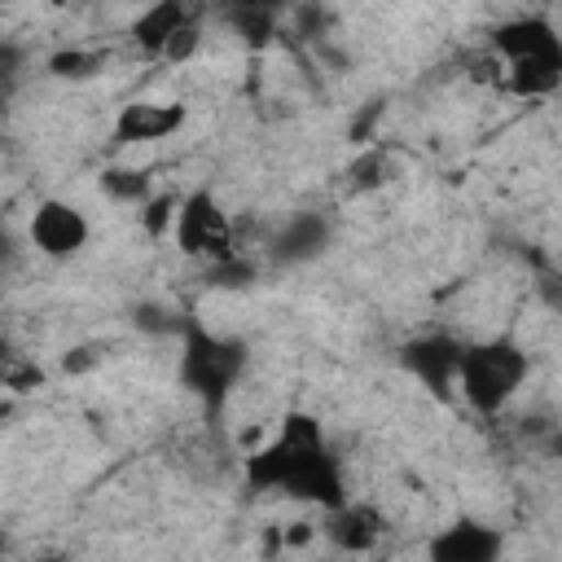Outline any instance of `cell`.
Returning <instances> with one entry per match:
<instances>
[{"label":"cell","instance_id":"15","mask_svg":"<svg viewBox=\"0 0 562 562\" xmlns=\"http://www.w3.org/2000/svg\"><path fill=\"white\" fill-rule=\"evenodd\" d=\"M228 26L250 48H259V44H268L277 35V9H268V4H237V9H228Z\"/></svg>","mask_w":562,"mask_h":562},{"label":"cell","instance_id":"21","mask_svg":"<svg viewBox=\"0 0 562 562\" xmlns=\"http://www.w3.org/2000/svg\"><path fill=\"white\" fill-rule=\"evenodd\" d=\"M97 360H101V351H97V347H75V351H66V356H61V373H88Z\"/></svg>","mask_w":562,"mask_h":562},{"label":"cell","instance_id":"11","mask_svg":"<svg viewBox=\"0 0 562 562\" xmlns=\"http://www.w3.org/2000/svg\"><path fill=\"white\" fill-rule=\"evenodd\" d=\"M325 536H329L334 549H342V553H351V558H364V553L382 540V514H378L373 505L347 496L338 509H329Z\"/></svg>","mask_w":562,"mask_h":562},{"label":"cell","instance_id":"20","mask_svg":"<svg viewBox=\"0 0 562 562\" xmlns=\"http://www.w3.org/2000/svg\"><path fill=\"white\" fill-rule=\"evenodd\" d=\"M198 44H202V31H198V22L189 18L171 40H167V48H162V61H189L193 53H198Z\"/></svg>","mask_w":562,"mask_h":562},{"label":"cell","instance_id":"2","mask_svg":"<svg viewBox=\"0 0 562 562\" xmlns=\"http://www.w3.org/2000/svg\"><path fill=\"white\" fill-rule=\"evenodd\" d=\"M527 373H531L527 347L518 338H509V334H496V338H483V342L461 347L457 391H461V400L479 417H496L518 395V386L527 382Z\"/></svg>","mask_w":562,"mask_h":562},{"label":"cell","instance_id":"7","mask_svg":"<svg viewBox=\"0 0 562 562\" xmlns=\"http://www.w3.org/2000/svg\"><path fill=\"white\" fill-rule=\"evenodd\" d=\"M505 536L483 518H452L426 540V562H501Z\"/></svg>","mask_w":562,"mask_h":562},{"label":"cell","instance_id":"6","mask_svg":"<svg viewBox=\"0 0 562 562\" xmlns=\"http://www.w3.org/2000/svg\"><path fill=\"white\" fill-rule=\"evenodd\" d=\"M461 347H465V342H457L452 334L430 329V334H417V338H408V342L400 347V364H404V373H408V378H417L430 395L448 400V395H452V386H457Z\"/></svg>","mask_w":562,"mask_h":562},{"label":"cell","instance_id":"14","mask_svg":"<svg viewBox=\"0 0 562 562\" xmlns=\"http://www.w3.org/2000/svg\"><path fill=\"white\" fill-rule=\"evenodd\" d=\"M97 184H101V193H105L110 202L145 206V202L154 198V189H149V171H140V167H105Z\"/></svg>","mask_w":562,"mask_h":562},{"label":"cell","instance_id":"18","mask_svg":"<svg viewBox=\"0 0 562 562\" xmlns=\"http://www.w3.org/2000/svg\"><path fill=\"white\" fill-rule=\"evenodd\" d=\"M132 321H136L140 334H154V338H171V334H180V325H184V316H180L176 307L154 303V299H149V303H136Z\"/></svg>","mask_w":562,"mask_h":562},{"label":"cell","instance_id":"3","mask_svg":"<svg viewBox=\"0 0 562 562\" xmlns=\"http://www.w3.org/2000/svg\"><path fill=\"white\" fill-rule=\"evenodd\" d=\"M176 338H180V382H184V391H193L206 408H220L233 395L237 378L246 373V360H250L246 342L233 338V334L206 329L198 316H184Z\"/></svg>","mask_w":562,"mask_h":562},{"label":"cell","instance_id":"25","mask_svg":"<svg viewBox=\"0 0 562 562\" xmlns=\"http://www.w3.org/2000/svg\"><path fill=\"white\" fill-rule=\"evenodd\" d=\"M40 562H61V558H40Z\"/></svg>","mask_w":562,"mask_h":562},{"label":"cell","instance_id":"19","mask_svg":"<svg viewBox=\"0 0 562 562\" xmlns=\"http://www.w3.org/2000/svg\"><path fill=\"white\" fill-rule=\"evenodd\" d=\"M176 206H180L176 193H154V198L140 206V228H145L149 237H167L171 224H176Z\"/></svg>","mask_w":562,"mask_h":562},{"label":"cell","instance_id":"17","mask_svg":"<svg viewBox=\"0 0 562 562\" xmlns=\"http://www.w3.org/2000/svg\"><path fill=\"white\" fill-rule=\"evenodd\" d=\"M101 70V53L97 48H57L48 57V75L57 79H88Z\"/></svg>","mask_w":562,"mask_h":562},{"label":"cell","instance_id":"16","mask_svg":"<svg viewBox=\"0 0 562 562\" xmlns=\"http://www.w3.org/2000/svg\"><path fill=\"white\" fill-rule=\"evenodd\" d=\"M255 277H259V268L237 250L233 259H220V263H206V285L211 290H246V285H255Z\"/></svg>","mask_w":562,"mask_h":562},{"label":"cell","instance_id":"24","mask_svg":"<svg viewBox=\"0 0 562 562\" xmlns=\"http://www.w3.org/2000/svg\"><path fill=\"white\" fill-rule=\"evenodd\" d=\"M0 272H4V237H0Z\"/></svg>","mask_w":562,"mask_h":562},{"label":"cell","instance_id":"10","mask_svg":"<svg viewBox=\"0 0 562 562\" xmlns=\"http://www.w3.org/2000/svg\"><path fill=\"white\" fill-rule=\"evenodd\" d=\"M329 241H334V224L321 215V211H299V215H290L281 228H277V237H272V259L277 263H312L316 255H325L329 250Z\"/></svg>","mask_w":562,"mask_h":562},{"label":"cell","instance_id":"9","mask_svg":"<svg viewBox=\"0 0 562 562\" xmlns=\"http://www.w3.org/2000/svg\"><path fill=\"white\" fill-rule=\"evenodd\" d=\"M492 53H501L505 61H531V57L562 61V40L544 18L522 13V18H509L492 31Z\"/></svg>","mask_w":562,"mask_h":562},{"label":"cell","instance_id":"26","mask_svg":"<svg viewBox=\"0 0 562 562\" xmlns=\"http://www.w3.org/2000/svg\"><path fill=\"white\" fill-rule=\"evenodd\" d=\"M364 562H382V558H364Z\"/></svg>","mask_w":562,"mask_h":562},{"label":"cell","instance_id":"12","mask_svg":"<svg viewBox=\"0 0 562 562\" xmlns=\"http://www.w3.org/2000/svg\"><path fill=\"white\" fill-rule=\"evenodd\" d=\"M184 22H189V9H184L180 0H162V4H149V9L132 22V40H136V48H140V53L162 57L167 40H171Z\"/></svg>","mask_w":562,"mask_h":562},{"label":"cell","instance_id":"4","mask_svg":"<svg viewBox=\"0 0 562 562\" xmlns=\"http://www.w3.org/2000/svg\"><path fill=\"white\" fill-rule=\"evenodd\" d=\"M171 237H176V250L184 259H198V263H220V259H233L237 255V246H233V220H228V211L220 206V198L211 189L180 193Z\"/></svg>","mask_w":562,"mask_h":562},{"label":"cell","instance_id":"23","mask_svg":"<svg viewBox=\"0 0 562 562\" xmlns=\"http://www.w3.org/2000/svg\"><path fill=\"white\" fill-rule=\"evenodd\" d=\"M18 61H22V53H18L9 40H0V79H9V75L18 70Z\"/></svg>","mask_w":562,"mask_h":562},{"label":"cell","instance_id":"8","mask_svg":"<svg viewBox=\"0 0 562 562\" xmlns=\"http://www.w3.org/2000/svg\"><path fill=\"white\" fill-rule=\"evenodd\" d=\"M189 110L180 101H127L114 114V140L119 145H149V140H167L184 127Z\"/></svg>","mask_w":562,"mask_h":562},{"label":"cell","instance_id":"5","mask_svg":"<svg viewBox=\"0 0 562 562\" xmlns=\"http://www.w3.org/2000/svg\"><path fill=\"white\" fill-rule=\"evenodd\" d=\"M26 237H31V246H35L44 259H75V255L88 246L92 224H88V215H83L75 202H66V198H44V202H35V211H31Z\"/></svg>","mask_w":562,"mask_h":562},{"label":"cell","instance_id":"1","mask_svg":"<svg viewBox=\"0 0 562 562\" xmlns=\"http://www.w3.org/2000/svg\"><path fill=\"white\" fill-rule=\"evenodd\" d=\"M241 470L255 492H277V496L303 501V505H321L325 514L347 501L342 465H338L321 422L299 408L281 417V430L268 443L246 452Z\"/></svg>","mask_w":562,"mask_h":562},{"label":"cell","instance_id":"22","mask_svg":"<svg viewBox=\"0 0 562 562\" xmlns=\"http://www.w3.org/2000/svg\"><path fill=\"white\" fill-rule=\"evenodd\" d=\"M312 536H316V527H312V522H303V518H299V522H290V527H285V531H281V544H307V540H312Z\"/></svg>","mask_w":562,"mask_h":562},{"label":"cell","instance_id":"13","mask_svg":"<svg viewBox=\"0 0 562 562\" xmlns=\"http://www.w3.org/2000/svg\"><path fill=\"white\" fill-rule=\"evenodd\" d=\"M505 83L514 97H549L558 83H562V61H544V57H531V61H505Z\"/></svg>","mask_w":562,"mask_h":562}]
</instances>
